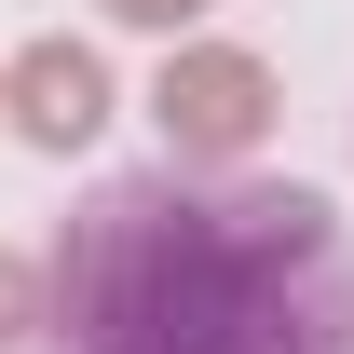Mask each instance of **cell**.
<instances>
[{
	"mask_svg": "<svg viewBox=\"0 0 354 354\" xmlns=\"http://www.w3.org/2000/svg\"><path fill=\"white\" fill-rule=\"evenodd\" d=\"M28 354H354V232L245 164L95 177L41 259Z\"/></svg>",
	"mask_w": 354,
	"mask_h": 354,
	"instance_id": "cell-1",
	"label": "cell"
},
{
	"mask_svg": "<svg viewBox=\"0 0 354 354\" xmlns=\"http://www.w3.org/2000/svg\"><path fill=\"white\" fill-rule=\"evenodd\" d=\"M150 123H164V164H245L272 136V68L245 41H164Z\"/></svg>",
	"mask_w": 354,
	"mask_h": 354,
	"instance_id": "cell-2",
	"label": "cell"
},
{
	"mask_svg": "<svg viewBox=\"0 0 354 354\" xmlns=\"http://www.w3.org/2000/svg\"><path fill=\"white\" fill-rule=\"evenodd\" d=\"M109 109H123V95H109V55L68 41V28H41V41L0 55V123L28 136V150H55V164H68V150H95V136H109Z\"/></svg>",
	"mask_w": 354,
	"mask_h": 354,
	"instance_id": "cell-3",
	"label": "cell"
},
{
	"mask_svg": "<svg viewBox=\"0 0 354 354\" xmlns=\"http://www.w3.org/2000/svg\"><path fill=\"white\" fill-rule=\"evenodd\" d=\"M28 341H41V259L0 245V354H28Z\"/></svg>",
	"mask_w": 354,
	"mask_h": 354,
	"instance_id": "cell-4",
	"label": "cell"
},
{
	"mask_svg": "<svg viewBox=\"0 0 354 354\" xmlns=\"http://www.w3.org/2000/svg\"><path fill=\"white\" fill-rule=\"evenodd\" d=\"M95 14H109V28H136V41H191L218 0H95Z\"/></svg>",
	"mask_w": 354,
	"mask_h": 354,
	"instance_id": "cell-5",
	"label": "cell"
}]
</instances>
